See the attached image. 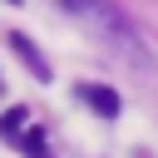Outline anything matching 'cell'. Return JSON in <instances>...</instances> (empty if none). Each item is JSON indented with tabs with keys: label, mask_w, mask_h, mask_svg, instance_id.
Segmentation results:
<instances>
[{
	"label": "cell",
	"mask_w": 158,
	"mask_h": 158,
	"mask_svg": "<svg viewBox=\"0 0 158 158\" xmlns=\"http://www.w3.org/2000/svg\"><path fill=\"white\" fill-rule=\"evenodd\" d=\"M79 25H89L109 49H118L123 59H148V49H143V35H138V25L114 5V0H59Z\"/></svg>",
	"instance_id": "obj_1"
},
{
	"label": "cell",
	"mask_w": 158,
	"mask_h": 158,
	"mask_svg": "<svg viewBox=\"0 0 158 158\" xmlns=\"http://www.w3.org/2000/svg\"><path fill=\"white\" fill-rule=\"evenodd\" d=\"M10 49L30 64V74H35V79H49V64H44V54L30 44V35H20V30H15V35H10Z\"/></svg>",
	"instance_id": "obj_2"
},
{
	"label": "cell",
	"mask_w": 158,
	"mask_h": 158,
	"mask_svg": "<svg viewBox=\"0 0 158 158\" xmlns=\"http://www.w3.org/2000/svg\"><path fill=\"white\" fill-rule=\"evenodd\" d=\"M79 99H84V104H94L104 118H118V94H114V89H104V84H84V89H79Z\"/></svg>",
	"instance_id": "obj_3"
},
{
	"label": "cell",
	"mask_w": 158,
	"mask_h": 158,
	"mask_svg": "<svg viewBox=\"0 0 158 158\" xmlns=\"http://www.w3.org/2000/svg\"><path fill=\"white\" fill-rule=\"evenodd\" d=\"M25 118H30L25 109H5L0 114V138H20L25 133Z\"/></svg>",
	"instance_id": "obj_4"
},
{
	"label": "cell",
	"mask_w": 158,
	"mask_h": 158,
	"mask_svg": "<svg viewBox=\"0 0 158 158\" xmlns=\"http://www.w3.org/2000/svg\"><path fill=\"white\" fill-rule=\"evenodd\" d=\"M10 5H20V0H10Z\"/></svg>",
	"instance_id": "obj_5"
}]
</instances>
